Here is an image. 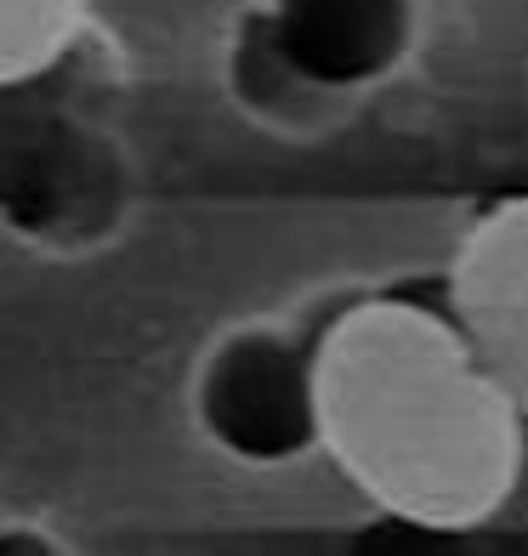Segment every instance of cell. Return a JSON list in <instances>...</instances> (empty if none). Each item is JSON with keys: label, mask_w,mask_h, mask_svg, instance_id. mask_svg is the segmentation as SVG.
Segmentation results:
<instances>
[{"label": "cell", "mask_w": 528, "mask_h": 556, "mask_svg": "<svg viewBox=\"0 0 528 556\" xmlns=\"http://www.w3.org/2000/svg\"><path fill=\"white\" fill-rule=\"evenodd\" d=\"M313 443L375 511L461 534L517 494L528 415L443 301L364 295L313 341Z\"/></svg>", "instance_id": "obj_1"}, {"label": "cell", "mask_w": 528, "mask_h": 556, "mask_svg": "<svg viewBox=\"0 0 528 556\" xmlns=\"http://www.w3.org/2000/svg\"><path fill=\"white\" fill-rule=\"evenodd\" d=\"M443 307L528 415V193L472 222L443 278Z\"/></svg>", "instance_id": "obj_2"}, {"label": "cell", "mask_w": 528, "mask_h": 556, "mask_svg": "<svg viewBox=\"0 0 528 556\" xmlns=\"http://www.w3.org/2000/svg\"><path fill=\"white\" fill-rule=\"evenodd\" d=\"M205 415L239 448H285L313 438V352L296 358L267 336L228 346L211 369Z\"/></svg>", "instance_id": "obj_3"}, {"label": "cell", "mask_w": 528, "mask_h": 556, "mask_svg": "<svg viewBox=\"0 0 528 556\" xmlns=\"http://www.w3.org/2000/svg\"><path fill=\"white\" fill-rule=\"evenodd\" d=\"M273 46L307 80H364L410 40V0H279Z\"/></svg>", "instance_id": "obj_4"}, {"label": "cell", "mask_w": 528, "mask_h": 556, "mask_svg": "<svg viewBox=\"0 0 528 556\" xmlns=\"http://www.w3.org/2000/svg\"><path fill=\"white\" fill-rule=\"evenodd\" d=\"M86 0H0V91L40 80L80 40Z\"/></svg>", "instance_id": "obj_5"}]
</instances>
